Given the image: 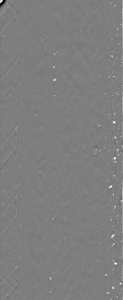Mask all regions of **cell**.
<instances>
[{
  "mask_svg": "<svg viewBox=\"0 0 123 300\" xmlns=\"http://www.w3.org/2000/svg\"><path fill=\"white\" fill-rule=\"evenodd\" d=\"M111 187H112V186H110V187H109V188H111Z\"/></svg>",
  "mask_w": 123,
  "mask_h": 300,
  "instance_id": "obj_3",
  "label": "cell"
},
{
  "mask_svg": "<svg viewBox=\"0 0 123 300\" xmlns=\"http://www.w3.org/2000/svg\"><path fill=\"white\" fill-rule=\"evenodd\" d=\"M17 195L5 208L1 215V236L9 228L17 216Z\"/></svg>",
  "mask_w": 123,
  "mask_h": 300,
  "instance_id": "obj_2",
  "label": "cell"
},
{
  "mask_svg": "<svg viewBox=\"0 0 123 300\" xmlns=\"http://www.w3.org/2000/svg\"><path fill=\"white\" fill-rule=\"evenodd\" d=\"M18 147L17 127L9 134L1 144V167L11 157Z\"/></svg>",
  "mask_w": 123,
  "mask_h": 300,
  "instance_id": "obj_1",
  "label": "cell"
},
{
  "mask_svg": "<svg viewBox=\"0 0 123 300\" xmlns=\"http://www.w3.org/2000/svg\"><path fill=\"white\" fill-rule=\"evenodd\" d=\"M116 207V206H114V207Z\"/></svg>",
  "mask_w": 123,
  "mask_h": 300,
  "instance_id": "obj_4",
  "label": "cell"
}]
</instances>
